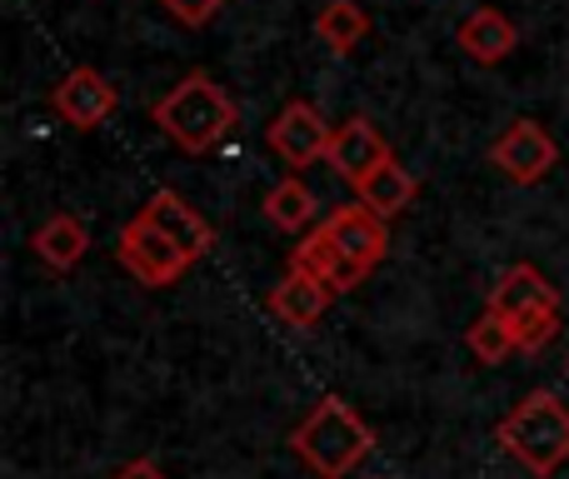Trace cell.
<instances>
[{
    "label": "cell",
    "mask_w": 569,
    "mask_h": 479,
    "mask_svg": "<svg viewBox=\"0 0 569 479\" xmlns=\"http://www.w3.org/2000/svg\"><path fill=\"white\" fill-rule=\"evenodd\" d=\"M355 196H360L380 220H395L400 210H410V200H415V196H420V180H415L410 170H405L400 160L390 156L385 166H375L370 176H365L360 186H355Z\"/></svg>",
    "instance_id": "15"
},
{
    "label": "cell",
    "mask_w": 569,
    "mask_h": 479,
    "mask_svg": "<svg viewBox=\"0 0 569 479\" xmlns=\"http://www.w3.org/2000/svg\"><path fill=\"white\" fill-rule=\"evenodd\" d=\"M156 6L166 10L170 20H180L186 30H200V26H210V20H216L230 0H156Z\"/></svg>",
    "instance_id": "21"
},
{
    "label": "cell",
    "mask_w": 569,
    "mask_h": 479,
    "mask_svg": "<svg viewBox=\"0 0 569 479\" xmlns=\"http://www.w3.org/2000/svg\"><path fill=\"white\" fill-rule=\"evenodd\" d=\"M110 479H166V470H160L150 455H140V460H130V465H120Z\"/></svg>",
    "instance_id": "22"
},
{
    "label": "cell",
    "mask_w": 569,
    "mask_h": 479,
    "mask_svg": "<svg viewBox=\"0 0 569 479\" xmlns=\"http://www.w3.org/2000/svg\"><path fill=\"white\" fill-rule=\"evenodd\" d=\"M385 160H390V140H385L365 116L335 126L330 150H325V166H330L345 186H360V180L370 176L375 166H385Z\"/></svg>",
    "instance_id": "8"
},
{
    "label": "cell",
    "mask_w": 569,
    "mask_h": 479,
    "mask_svg": "<svg viewBox=\"0 0 569 479\" xmlns=\"http://www.w3.org/2000/svg\"><path fill=\"white\" fill-rule=\"evenodd\" d=\"M490 166L515 186H540L555 166H560V146L540 120H510L490 146Z\"/></svg>",
    "instance_id": "5"
},
{
    "label": "cell",
    "mask_w": 569,
    "mask_h": 479,
    "mask_svg": "<svg viewBox=\"0 0 569 479\" xmlns=\"http://www.w3.org/2000/svg\"><path fill=\"white\" fill-rule=\"evenodd\" d=\"M30 250H36V260L40 265H50V270H76L80 260H86V250H90V230L80 226L76 216H50L46 226L30 236Z\"/></svg>",
    "instance_id": "16"
},
{
    "label": "cell",
    "mask_w": 569,
    "mask_h": 479,
    "mask_svg": "<svg viewBox=\"0 0 569 479\" xmlns=\"http://www.w3.org/2000/svg\"><path fill=\"white\" fill-rule=\"evenodd\" d=\"M550 305H560V290L535 265H510L490 290V310H500L505 320H520L530 310H550Z\"/></svg>",
    "instance_id": "14"
},
{
    "label": "cell",
    "mask_w": 569,
    "mask_h": 479,
    "mask_svg": "<svg viewBox=\"0 0 569 479\" xmlns=\"http://www.w3.org/2000/svg\"><path fill=\"white\" fill-rule=\"evenodd\" d=\"M330 136H335V126H325V116L310 106V100H290V106H284L280 116L266 126V146L276 150L284 166H295V170L325 160Z\"/></svg>",
    "instance_id": "6"
},
{
    "label": "cell",
    "mask_w": 569,
    "mask_h": 479,
    "mask_svg": "<svg viewBox=\"0 0 569 479\" xmlns=\"http://www.w3.org/2000/svg\"><path fill=\"white\" fill-rule=\"evenodd\" d=\"M325 236L340 245V255L350 265H360L365 275L375 270V265L385 260V250H390V236H385V220L375 216L370 206H340L330 210V220H325Z\"/></svg>",
    "instance_id": "9"
},
{
    "label": "cell",
    "mask_w": 569,
    "mask_h": 479,
    "mask_svg": "<svg viewBox=\"0 0 569 479\" xmlns=\"http://www.w3.org/2000/svg\"><path fill=\"white\" fill-rule=\"evenodd\" d=\"M315 36H320L335 56H350V50L370 36V16H365L355 0H325L320 16H315Z\"/></svg>",
    "instance_id": "17"
},
{
    "label": "cell",
    "mask_w": 569,
    "mask_h": 479,
    "mask_svg": "<svg viewBox=\"0 0 569 479\" xmlns=\"http://www.w3.org/2000/svg\"><path fill=\"white\" fill-rule=\"evenodd\" d=\"M290 270H300V275H310V280L330 285L335 295L355 290V285L365 280V270H360V265H350V260H345V255H340V245H335L330 236H325V226L315 230V236H305V240L290 250Z\"/></svg>",
    "instance_id": "13"
},
{
    "label": "cell",
    "mask_w": 569,
    "mask_h": 479,
    "mask_svg": "<svg viewBox=\"0 0 569 479\" xmlns=\"http://www.w3.org/2000/svg\"><path fill=\"white\" fill-rule=\"evenodd\" d=\"M455 46H460L470 60H480V66H500L505 56H515L520 30H515V20L505 16V10L480 6V10H470V16L455 26Z\"/></svg>",
    "instance_id": "11"
},
{
    "label": "cell",
    "mask_w": 569,
    "mask_h": 479,
    "mask_svg": "<svg viewBox=\"0 0 569 479\" xmlns=\"http://www.w3.org/2000/svg\"><path fill=\"white\" fill-rule=\"evenodd\" d=\"M330 300H335L330 285H320V280H310V275L290 270L276 290H270L266 310L276 315L280 325H290V330H310V325H320V315L330 310Z\"/></svg>",
    "instance_id": "12"
},
{
    "label": "cell",
    "mask_w": 569,
    "mask_h": 479,
    "mask_svg": "<svg viewBox=\"0 0 569 479\" xmlns=\"http://www.w3.org/2000/svg\"><path fill=\"white\" fill-rule=\"evenodd\" d=\"M315 210H320V200L305 180H280V186L266 190V220L280 230H305L315 220Z\"/></svg>",
    "instance_id": "18"
},
{
    "label": "cell",
    "mask_w": 569,
    "mask_h": 479,
    "mask_svg": "<svg viewBox=\"0 0 569 479\" xmlns=\"http://www.w3.org/2000/svg\"><path fill=\"white\" fill-rule=\"evenodd\" d=\"M495 445L510 460H520L535 479H550L569 460V410L555 390H530L500 425H495Z\"/></svg>",
    "instance_id": "3"
},
{
    "label": "cell",
    "mask_w": 569,
    "mask_h": 479,
    "mask_svg": "<svg viewBox=\"0 0 569 479\" xmlns=\"http://www.w3.org/2000/svg\"><path fill=\"white\" fill-rule=\"evenodd\" d=\"M50 106H56V116L66 120V126L96 130L100 120H110V110L120 106V96L96 66H76L56 90H50Z\"/></svg>",
    "instance_id": "7"
},
{
    "label": "cell",
    "mask_w": 569,
    "mask_h": 479,
    "mask_svg": "<svg viewBox=\"0 0 569 479\" xmlns=\"http://www.w3.org/2000/svg\"><path fill=\"white\" fill-rule=\"evenodd\" d=\"M290 450L295 460L320 479H345L365 455L375 450V435L340 395H325L310 415L290 430Z\"/></svg>",
    "instance_id": "2"
},
{
    "label": "cell",
    "mask_w": 569,
    "mask_h": 479,
    "mask_svg": "<svg viewBox=\"0 0 569 479\" xmlns=\"http://www.w3.org/2000/svg\"><path fill=\"white\" fill-rule=\"evenodd\" d=\"M465 350H470L480 365H500L505 355H515V325L505 320L500 310H490V305H485V315L470 325V330H465Z\"/></svg>",
    "instance_id": "19"
},
{
    "label": "cell",
    "mask_w": 569,
    "mask_h": 479,
    "mask_svg": "<svg viewBox=\"0 0 569 479\" xmlns=\"http://www.w3.org/2000/svg\"><path fill=\"white\" fill-rule=\"evenodd\" d=\"M150 120H156L186 156H206V150H216L220 140L236 130L240 110H236V100L226 96V86H216L206 70H190V76H180L176 86L150 106Z\"/></svg>",
    "instance_id": "1"
},
{
    "label": "cell",
    "mask_w": 569,
    "mask_h": 479,
    "mask_svg": "<svg viewBox=\"0 0 569 479\" xmlns=\"http://www.w3.org/2000/svg\"><path fill=\"white\" fill-rule=\"evenodd\" d=\"M116 260H120V270H126L130 280H136V285H150V290H166V285H176L180 275L196 265L176 240L166 236V230L150 226L146 216H136L126 230H120Z\"/></svg>",
    "instance_id": "4"
},
{
    "label": "cell",
    "mask_w": 569,
    "mask_h": 479,
    "mask_svg": "<svg viewBox=\"0 0 569 479\" xmlns=\"http://www.w3.org/2000/svg\"><path fill=\"white\" fill-rule=\"evenodd\" d=\"M510 325H515V350L540 355L545 345L560 335V305H550V310H530V315H520V320H510Z\"/></svg>",
    "instance_id": "20"
},
{
    "label": "cell",
    "mask_w": 569,
    "mask_h": 479,
    "mask_svg": "<svg viewBox=\"0 0 569 479\" xmlns=\"http://www.w3.org/2000/svg\"><path fill=\"white\" fill-rule=\"evenodd\" d=\"M140 216H146L156 230H166V236L176 240L190 260H200V255L216 245V226H210V220L200 216L186 196H176V190H156V196L140 206Z\"/></svg>",
    "instance_id": "10"
}]
</instances>
